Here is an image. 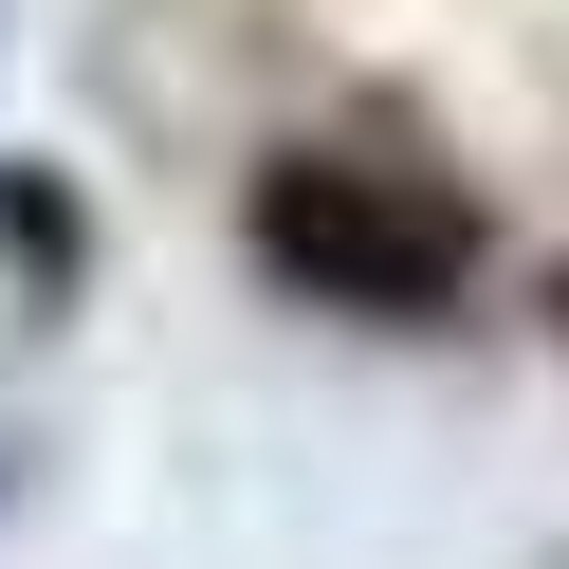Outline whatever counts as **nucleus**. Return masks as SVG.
<instances>
[{"instance_id": "f257e3e1", "label": "nucleus", "mask_w": 569, "mask_h": 569, "mask_svg": "<svg viewBox=\"0 0 569 569\" xmlns=\"http://www.w3.org/2000/svg\"><path fill=\"white\" fill-rule=\"evenodd\" d=\"M258 258L295 276V295H331V312H441L478 239H459V202H422V184L276 166V184H258Z\"/></svg>"}]
</instances>
